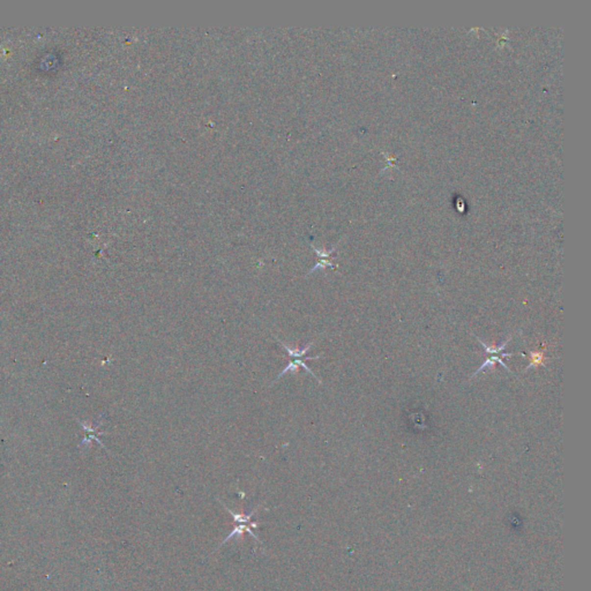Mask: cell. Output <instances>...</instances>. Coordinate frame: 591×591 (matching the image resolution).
Masks as SVG:
<instances>
[{"mask_svg": "<svg viewBox=\"0 0 591 591\" xmlns=\"http://www.w3.org/2000/svg\"><path fill=\"white\" fill-rule=\"evenodd\" d=\"M545 360H546V357H545L544 352H530V356H529V366L527 367V370H530L532 367L540 366V365L544 364Z\"/></svg>", "mask_w": 591, "mask_h": 591, "instance_id": "cell-2", "label": "cell"}, {"mask_svg": "<svg viewBox=\"0 0 591 591\" xmlns=\"http://www.w3.org/2000/svg\"><path fill=\"white\" fill-rule=\"evenodd\" d=\"M276 339L281 343V345H282V347H284V349H285V350L288 351L290 358H303L304 356L306 355V352H308L309 350V349H311L313 347V344H314V341H311L309 343H308V344H306L304 348L292 349L291 347H290V345L285 344V343H284L282 341V339H280V337H277V336H276Z\"/></svg>", "mask_w": 591, "mask_h": 591, "instance_id": "cell-1", "label": "cell"}]
</instances>
